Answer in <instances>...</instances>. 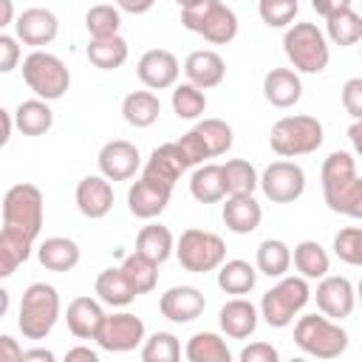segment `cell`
Here are the masks:
<instances>
[{
	"instance_id": "d590c367",
	"label": "cell",
	"mask_w": 362,
	"mask_h": 362,
	"mask_svg": "<svg viewBox=\"0 0 362 362\" xmlns=\"http://www.w3.org/2000/svg\"><path fill=\"white\" fill-rule=\"evenodd\" d=\"M325 34L334 45H354L362 40V14L354 11L351 6L325 17Z\"/></svg>"
},
{
	"instance_id": "cb8c5ba5",
	"label": "cell",
	"mask_w": 362,
	"mask_h": 362,
	"mask_svg": "<svg viewBox=\"0 0 362 362\" xmlns=\"http://www.w3.org/2000/svg\"><path fill=\"white\" fill-rule=\"evenodd\" d=\"M263 96L274 107H291L303 96V82L300 74L291 68H272L263 76Z\"/></svg>"
},
{
	"instance_id": "f1b7e54d",
	"label": "cell",
	"mask_w": 362,
	"mask_h": 362,
	"mask_svg": "<svg viewBox=\"0 0 362 362\" xmlns=\"http://www.w3.org/2000/svg\"><path fill=\"white\" fill-rule=\"evenodd\" d=\"M161 113V102L153 90H133L122 102V116L130 127H150Z\"/></svg>"
},
{
	"instance_id": "603a6c76",
	"label": "cell",
	"mask_w": 362,
	"mask_h": 362,
	"mask_svg": "<svg viewBox=\"0 0 362 362\" xmlns=\"http://www.w3.org/2000/svg\"><path fill=\"white\" fill-rule=\"evenodd\" d=\"M170 195H173V189L158 187V184H153V181H147V178H139V181L127 189V206H130V212H133L136 218L150 221V218H156V215H161V212L167 209Z\"/></svg>"
},
{
	"instance_id": "94428289",
	"label": "cell",
	"mask_w": 362,
	"mask_h": 362,
	"mask_svg": "<svg viewBox=\"0 0 362 362\" xmlns=\"http://www.w3.org/2000/svg\"><path fill=\"white\" fill-rule=\"evenodd\" d=\"M181 8H189V6H198V3H204V0H175Z\"/></svg>"
},
{
	"instance_id": "4316f807",
	"label": "cell",
	"mask_w": 362,
	"mask_h": 362,
	"mask_svg": "<svg viewBox=\"0 0 362 362\" xmlns=\"http://www.w3.org/2000/svg\"><path fill=\"white\" fill-rule=\"evenodd\" d=\"M37 257L48 272H71L79 263V243L62 235L45 238L37 249Z\"/></svg>"
},
{
	"instance_id": "3957f363",
	"label": "cell",
	"mask_w": 362,
	"mask_h": 362,
	"mask_svg": "<svg viewBox=\"0 0 362 362\" xmlns=\"http://www.w3.org/2000/svg\"><path fill=\"white\" fill-rule=\"evenodd\" d=\"M59 320V294L51 283H31L23 291L17 328L25 339H45Z\"/></svg>"
},
{
	"instance_id": "1f68e13d",
	"label": "cell",
	"mask_w": 362,
	"mask_h": 362,
	"mask_svg": "<svg viewBox=\"0 0 362 362\" xmlns=\"http://www.w3.org/2000/svg\"><path fill=\"white\" fill-rule=\"evenodd\" d=\"M291 260H294V269L305 280H322L328 274V269H331V257H328V252L317 240H300L294 246Z\"/></svg>"
},
{
	"instance_id": "7bdbcfd3",
	"label": "cell",
	"mask_w": 362,
	"mask_h": 362,
	"mask_svg": "<svg viewBox=\"0 0 362 362\" xmlns=\"http://www.w3.org/2000/svg\"><path fill=\"white\" fill-rule=\"evenodd\" d=\"M178 356H181V345H178V337L170 331H156L141 345L144 362H175Z\"/></svg>"
},
{
	"instance_id": "d6a6232c",
	"label": "cell",
	"mask_w": 362,
	"mask_h": 362,
	"mask_svg": "<svg viewBox=\"0 0 362 362\" xmlns=\"http://www.w3.org/2000/svg\"><path fill=\"white\" fill-rule=\"evenodd\" d=\"M127 40L124 37H102V40H90L88 42V59L90 65L102 68V71H116L127 62Z\"/></svg>"
},
{
	"instance_id": "74e56055",
	"label": "cell",
	"mask_w": 362,
	"mask_h": 362,
	"mask_svg": "<svg viewBox=\"0 0 362 362\" xmlns=\"http://www.w3.org/2000/svg\"><path fill=\"white\" fill-rule=\"evenodd\" d=\"M221 170L226 181V195H252L255 187H260V175L246 158H229L226 164H221Z\"/></svg>"
},
{
	"instance_id": "db71d44e",
	"label": "cell",
	"mask_w": 362,
	"mask_h": 362,
	"mask_svg": "<svg viewBox=\"0 0 362 362\" xmlns=\"http://www.w3.org/2000/svg\"><path fill=\"white\" fill-rule=\"evenodd\" d=\"M116 6L122 11H127V14H144V11H150L156 6V0H116Z\"/></svg>"
},
{
	"instance_id": "11a10c76",
	"label": "cell",
	"mask_w": 362,
	"mask_h": 362,
	"mask_svg": "<svg viewBox=\"0 0 362 362\" xmlns=\"http://www.w3.org/2000/svg\"><path fill=\"white\" fill-rule=\"evenodd\" d=\"M65 359H68V362H74V359H88V362H99V354H96V351H90V348H85V345H76V348H68Z\"/></svg>"
},
{
	"instance_id": "f907efd6",
	"label": "cell",
	"mask_w": 362,
	"mask_h": 362,
	"mask_svg": "<svg viewBox=\"0 0 362 362\" xmlns=\"http://www.w3.org/2000/svg\"><path fill=\"white\" fill-rule=\"evenodd\" d=\"M277 359H280V354L269 342H252L240 351V362H277Z\"/></svg>"
},
{
	"instance_id": "680465c9",
	"label": "cell",
	"mask_w": 362,
	"mask_h": 362,
	"mask_svg": "<svg viewBox=\"0 0 362 362\" xmlns=\"http://www.w3.org/2000/svg\"><path fill=\"white\" fill-rule=\"evenodd\" d=\"M348 139H351L356 156H362V122H354V124L348 127Z\"/></svg>"
},
{
	"instance_id": "8fae6325",
	"label": "cell",
	"mask_w": 362,
	"mask_h": 362,
	"mask_svg": "<svg viewBox=\"0 0 362 362\" xmlns=\"http://www.w3.org/2000/svg\"><path fill=\"white\" fill-rule=\"evenodd\" d=\"M96 342H99L102 351L127 354V351H133L144 342V322H141V317H136L130 311L107 314L99 334H96Z\"/></svg>"
},
{
	"instance_id": "9a60e30c",
	"label": "cell",
	"mask_w": 362,
	"mask_h": 362,
	"mask_svg": "<svg viewBox=\"0 0 362 362\" xmlns=\"http://www.w3.org/2000/svg\"><path fill=\"white\" fill-rule=\"evenodd\" d=\"M136 74L141 79L144 88L150 90H164V88H173L178 82V74H181V65L175 59L173 51L167 48H150L141 54L139 65H136Z\"/></svg>"
},
{
	"instance_id": "7a4b0ae2",
	"label": "cell",
	"mask_w": 362,
	"mask_h": 362,
	"mask_svg": "<svg viewBox=\"0 0 362 362\" xmlns=\"http://www.w3.org/2000/svg\"><path fill=\"white\" fill-rule=\"evenodd\" d=\"M42 192L34 184H14L3 195V232L17 235L28 243L37 240L42 229Z\"/></svg>"
},
{
	"instance_id": "91938a15",
	"label": "cell",
	"mask_w": 362,
	"mask_h": 362,
	"mask_svg": "<svg viewBox=\"0 0 362 362\" xmlns=\"http://www.w3.org/2000/svg\"><path fill=\"white\" fill-rule=\"evenodd\" d=\"M11 17H14L11 0H0V25H11Z\"/></svg>"
},
{
	"instance_id": "ffe728a7",
	"label": "cell",
	"mask_w": 362,
	"mask_h": 362,
	"mask_svg": "<svg viewBox=\"0 0 362 362\" xmlns=\"http://www.w3.org/2000/svg\"><path fill=\"white\" fill-rule=\"evenodd\" d=\"M105 317L107 314L102 311V300H93V297H74L65 308L68 331L79 339H96Z\"/></svg>"
},
{
	"instance_id": "44dd1931",
	"label": "cell",
	"mask_w": 362,
	"mask_h": 362,
	"mask_svg": "<svg viewBox=\"0 0 362 362\" xmlns=\"http://www.w3.org/2000/svg\"><path fill=\"white\" fill-rule=\"evenodd\" d=\"M257 320H260V311L249 300H243V297H235V300L223 303L221 311H218V325L232 339L252 337L257 331Z\"/></svg>"
},
{
	"instance_id": "816d5d0a",
	"label": "cell",
	"mask_w": 362,
	"mask_h": 362,
	"mask_svg": "<svg viewBox=\"0 0 362 362\" xmlns=\"http://www.w3.org/2000/svg\"><path fill=\"white\" fill-rule=\"evenodd\" d=\"M354 0H311V8L320 14V17H331V14H337V11H342V8H348Z\"/></svg>"
},
{
	"instance_id": "2e32d148",
	"label": "cell",
	"mask_w": 362,
	"mask_h": 362,
	"mask_svg": "<svg viewBox=\"0 0 362 362\" xmlns=\"http://www.w3.org/2000/svg\"><path fill=\"white\" fill-rule=\"evenodd\" d=\"M96 161H99V173L105 178H110V181H127L141 167L139 147L130 144V141H124V139H113V141L102 144Z\"/></svg>"
},
{
	"instance_id": "ab89813d",
	"label": "cell",
	"mask_w": 362,
	"mask_h": 362,
	"mask_svg": "<svg viewBox=\"0 0 362 362\" xmlns=\"http://www.w3.org/2000/svg\"><path fill=\"white\" fill-rule=\"evenodd\" d=\"M119 25H122V14H119V8L107 6V3L90 6L88 14H85V28H88L90 40L116 37V34H119Z\"/></svg>"
},
{
	"instance_id": "8992f818",
	"label": "cell",
	"mask_w": 362,
	"mask_h": 362,
	"mask_svg": "<svg viewBox=\"0 0 362 362\" xmlns=\"http://www.w3.org/2000/svg\"><path fill=\"white\" fill-rule=\"evenodd\" d=\"M311 300V288L308 280L300 277H280L260 300V317L269 328H286L294 322V317L305 308V303Z\"/></svg>"
},
{
	"instance_id": "ba28073f",
	"label": "cell",
	"mask_w": 362,
	"mask_h": 362,
	"mask_svg": "<svg viewBox=\"0 0 362 362\" xmlns=\"http://www.w3.org/2000/svg\"><path fill=\"white\" fill-rule=\"evenodd\" d=\"M181 23L187 31L201 34L212 45H226L238 37V14L221 0H204L198 6L181 8Z\"/></svg>"
},
{
	"instance_id": "6da1fadb",
	"label": "cell",
	"mask_w": 362,
	"mask_h": 362,
	"mask_svg": "<svg viewBox=\"0 0 362 362\" xmlns=\"http://www.w3.org/2000/svg\"><path fill=\"white\" fill-rule=\"evenodd\" d=\"M322 198L331 212L362 221V178L351 153L334 150L322 161Z\"/></svg>"
},
{
	"instance_id": "4dcf8cb0",
	"label": "cell",
	"mask_w": 362,
	"mask_h": 362,
	"mask_svg": "<svg viewBox=\"0 0 362 362\" xmlns=\"http://www.w3.org/2000/svg\"><path fill=\"white\" fill-rule=\"evenodd\" d=\"M136 252H141L144 257H150L153 263H164V260H170V255L175 252V238H173V232L167 229V226H161V223H147V226H141V232H139V238H136Z\"/></svg>"
},
{
	"instance_id": "52a82bcc",
	"label": "cell",
	"mask_w": 362,
	"mask_h": 362,
	"mask_svg": "<svg viewBox=\"0 0 362 362\" xmlns=\"http://www.w3.org/2000/svg\"><path fill=\"white\" fill-rule=\"evenodd\" d=\"M283 51H286L288 62L294 65V71H300V74H320V71H325V65L331 59L328 40L314 23L288 25L283 34Z\"/></svg>"
},
{
	"instance_id": "e0dca14e",
	"label": "cell",
	"mask_w": 362,
	"mask_h": 362,
	"mask_svg": "<svg viewBox=\"0 0 362 362\" xmlns=\"http://www.w3.org/2000/svg\"><path fill=\"white\" fill-rule=\"evenodd\" d=\"M57 34H59V20L51 8L34 6V8H25L14 20V37L25 45H34V48L48 45V42L57 40Z\"/></svg>"
},
{
	"instance_id": "bcb514c9",
	"label": "cell",
	"mask_w": 362,
	"mask_h": 362,
	"mask_svg": "<svg viewBox=\"0 0 362 362\" xmlns=\"http://www.w3.org/2000/svg\"><path fill=\"white\" fill-rule=\"evenodd\" d=\"M297 0H257L260 20L269 28H288L297 17Z\"/></svg>"
},
{
	"instance_id": "484cf974",
	"label": "cell",
	"mask_w": 362,
	"mask_h": 362,
	"mask_svg": "<svg viewBox=\"0 0 362 362\" xmlns=\"http://www.w3.org/2000/svg\"><path fill=\"white\" fill-rule=\"evenodd\" d=\"M189 192L198 204H215L226 198V181L221 164H198L189 175Z\"/></svg>"
},
{
	"instance_id": "7dc6e473",
	"label": "cell",
	"mask_w": 362,
	"mask_h": 362,
	"mask_svg": "<svg viewBox=\"0 0 362 362\" xmlns=\"http://www.w3.org/2000/svg\"><path fill=\"white\" fill-rule=\"evenodd\" d=\"M342 107L354 122H362V76H351L342 85Z\"/></svg>"
},
{
	"instance_id": "681fc988",
	"label": "cell",
	"mask_w": 362,
	"mask_h": 362,
	"mask_svg": "<svg viewBox=\"0 0 362 362\" xmlns=\"http://www.w3.org/2000/svg\"><path fill=\"white\" fill-rule=\"evenodd\" d=\"M20 40L11 34H0V74H11L20 62Z\"/></svg>"
},
{
	"instance_id": "b9f144b4",
	"label": "cell",
	"mask_w": 362,
	"mask_h": 362,
	"mask_svg": "<svg viewBox=\"0 0 362 362\" xmlns=\"http://www.w3.org/2000/svg\"><path fill=\"white\" fill-rule=\"evenodd\" d=\"M192 130L201 136V141H204L209 158L223 156V153L232 147V127H229L223 119H204V122H198Z\"/></svg>"
},
{
	"instance_id": "f35d334b",
	"label": "cell",
	"mask_w": 362,
	"mask_h": 362,
	"mask_svg": "<svg viewBox=\"0 0 362 362\" xmlns=\"http://www.w3.org/2000/svg\"><path fill=\"white\" fill-rule=\"evenodd\" d=\"M122 272H124V277L130 280V286H133L139 294L153 291L156 283H158V263H153V260L144 257L141 252L127 255L124 263H122Z\"/></svg>"
},
{
	"instance_id": "9f6ffc18",
	"label": "cell",
	"mask_w": 362,
	"mask_h": 362,
	"mask_svg": "<svg viewBox=\"0 0 362 362\" xmlns=\"http://www.w3.org/2000/svg\"><path fill=\"white\" fill-rule=\"evenodd\" d=\"M0 122H3V136H0V144H8V139H11V124H17L14 122V113L11 110H0Z\"/></svg>"
},
{
	"instance_id": "f546056e",
	"label": "cell",
	"mask_w": 362,
	"mask_h": 362,
	"mask_svg": "<svg viewBox=\"0 0 362 362\" xmlns=\"http://www.w3.org/2000/svg\"><path fill=\"white\" fill-rule=\"evenodd\" d=\"M14 122H17V130H20L23 136H42V133L51 130L54 113H51L48 102L37 96V99H25V102L17 105Z\"/></svg>"
},
{
	"instance_id": "836d02e7",
	"label": "cell",
	"mask_w": 362,
	"mask_h": 362,
	"mask_svg": "<svg viewBox=\"0 0 362 362\" xmlns=\"http://www.w3.org/2000/svg\"><path fill=\"white\" fill-rule=\"evenodd\" d=\"M257 283V269L246 260H223L218 266V286L226 291V294H249Z\"/></svg>"
},
{
	"instance_id": "5b68a950",
	"label": "cell",
	"mask_w": 362,
	"mask_h": 362,
	"mask_svg": "<svg viewBox=\"0 0 362 362\" xmlns=\"http://www.w3.org/2000/svg\"><path fill=\"white\" fill-rule=\"evenodd\" d=\"M322 124L317 116H283L272 124L269 133V144L277 156L283 158H297V156H308L322 144Z\"/></svg>"
},
{
	"instance_id": "277c9868",
	"label": "cell",
	"mask_w": 362,
	"mask_h": 362,
	"mask_svg": "<svg viewBox=\"0 0 362 362\" xmlns=\"http://www.w3.org/2000/svg\"><path fill=\"white\" fill-rule=\"evenodd\" d=\"M294 342L308 356L337 359L348 348V334L339 325V320H331L325 314H305L294 325Z\"/></svg>"
},
{
	"instance_id": "30bf717a",
	"label": "cell",
	"mask_w": 362,
	"mask_h": 362,
	"mask_svg": "<svg viewBox=\"0 0 362 362\" xmlns=\"http://www.w3.org/2000/svg\"><path fill=\"white\" fill-rule=\"evenodd\" d=\"M178 263L192 274L215 272L226 260V246L215 232L206 229H184L175 243Z\"/></svg>"
},
{
	"instance_id": "ac0fdd59",
	"label": "cell",
	"mask_w": 362,
	"mask_h": 362,
	"mask_svg": "<svg viewBox=\"0 0 362 362\" xmlns=\"http://www.w3.org/2000/svg\"><path fill=\"white\" fill-rule=\"evenodd\" d=\"M158 308H161V317H167L170 322H192L204 314L206 297L195 286H173L161 294Z\"/></svg>"
},
{
	"instance_id": "c3c4849f",
	"label": "cell",
	"mask_w": 362,
	"mask_h": 362,
	"mask_svg": "<svg viewBox=\"0 0 362 362\" xmlns=\"http://www.w3.org/2000/svg\"><path fill=\"white\" fill-rule=\"evenodd\" d=\"M178 144H181V150H184L189 167H198V164H204V158H209V153H206V147H204V141H201V136H198L195 130H187V133L178 139Z\"/></svg>"
},
{
	"instance_id": "4fadbf2b",
	"label": "cell",
	"mask_w": 362,
	"mask_h": 362,
	"mask_svg": "<svg viewBox=\"0 0 362 362\" xmlns=\"http://www.w3.org/2000/svg\"><path fill=\"white\" fill-rule=\"evenodd\" d=\"M184 170H189V161H187L181 144L170 141V144H161V147H156L150 153V158H147V164L141 170V178H147V181H153L158 187L173 189Z\"/></svg>"
},
{
	"instance_id": "7c38bea8",
	"label": "cell",
	"mask_w": 362,
	"mask_h": 362,
	"mask_svg": "<svg viewBox=\"0 0 362 362\" xmlns=\"http://www.w3.org/2000/svg\"><path fill=\"white\" fill-rule=\"evenodd\" d=\"M260 189L272 204H291L305 189V173L294 161H272L260 175Z\"/></svg>"
},
{
	"instance_id": "f6af8a7d",
	"label": "cell",
	"mask_w": 362,
	"mask_h": 362,
	"mask_svg": "<svg viewBox=\"0 0 362 362\" xmlns=\"http://www.w3.org/2000/svg\"><path fill=\"white\" fill-rule=\"evenodd\" d=\"M334 255L348 263L362 269V226H345L334 235Z\"/></svg>"
},
{
	"instance_id": "d6986e66",
	"label": "cell",
	"mask_w": 362,
	"mask_h": 362,
	"mask_svg": "<svg viewBox=\"0 0 362 362\" xmlns=\"http://www.w3.org/2000/svg\"><path fill=\"white\" fill-rule=\"evenodd\" d=\"M76 209L85 218H90V221L105 218L113 209V187H110V178H105L102 173L99 175H85L76 184Z\"/></svg>"
},
{
	"instance_id": "83f0119b",
	"label": "cell",
	"mask_w": 362,
	"mask_h": 362,
	"mask_svg": "<svg viewBox=\"0 0 362 362\" xmlns=\"http://www.w3.org/2000/svg\"><path fill=\"white\" fill-rule=\"evenodd\" d=\"M96 297L105 303V305H113V308H124L130 305L139 291L130 286V280L124 277L122 266L119 269H105L99 277H96Z\"/></svg>"
},
{
	"instance_id": "6125c7cd",
	"label": "cell",
	"mask_w": 362,
	"mask_h": 362,
	"mask_svg": "<svg viewBox=\"0 0 362 362\" xmlns=\"http://www.w3.org/2000/svg\"><path fill=\"white\" fill-rule=\"evenodd\" d=\"M356 300H359V305H362V280L356 283Z\"/></svg>"
},
{
	"instance_id": "ee69618b",
	"label": "cell",
	"mask_w": 362,
	"mask_h": 362,
	"mask_svg": "<svg viewBox=\"0 0 362 362\" xmlns=\"http://www.w3.org/2000/svg\"><path fill=\"white\" fill-rule=\"evenodd\" d=\"M31 246H34V243H28V240H23V238H17V235L0 232V274H3V277H11L14 269L28 260Z\"/></svg>"
},
{
	"instance_id": "be15d7a7",
	"label": "cell",
	"mask_w": 362,
	"mask_h": 362,
	"mask_svg": "<svg viewBox=\"0 0 362 362\" xmlns=\"http://www.w3.org/2000/svg\"><path fill=\"white\" fill-rule=\"evenodd\" d=\"M359 3H362V0H359Z\"/></svg>"
},
{
	"instance_id": "9c48e42d",
	"label": "cell",
	"mask_w": 362,
	"mask_h": 362,
	"mask_svg": "<svg viewBox=\"0 0 362 362\" xmlns=\"http://www.w3.org/2000/svg\"><path fill=\"white\" fill-rule=\"evenodd\" d=\"M23 79L45 102L62 99L65 90L71 88V71L65 68V62L48 51H40V48L23 59Z\"/></svg>"
},
{
	"instance_id": "e575fe53",
	"label": "cell",
	"mask_w": 362,
	"mask_h": 362,
	"mask_svg": "<svg viewBox=\"0 0 362 362\" xmlns=\"http://www.w3.org/2000/svg\"><path fill=\"white\" fill-rule=\"evenodd\" d=\"M255 266H257V272L266 274V277H283V274L291 269V249H288V243H283V240H277V238H266V240L257 246Z\"/></svg>"
},
{
	"instance_id": "60d3db41",
	"label": "cell",
	"mask_w": 362,
	"mask_h": 362,
	"mask_svg": "<svg viewBox=\"0 0 362 362\" xmlns=\"http://www.w3.org/2000/svg\"><path fill=\"white\" fill-rule=\"evenodd\" d=\"M173 110H175L178 119L192 122V119L204 116V110H206V93L198 85H192V82L175 85V90H173Z\"/></svg>"
},
{
	"instance_id": "6f0895ef",
	"label": "cell",
	"mask_w": 362,
	"mask_h": 362,
	"mask_svg": "<svg viewBox=\"0 0 362 362\" xmlns=\"http://www.w3.org/2000/svg\"><path fill=\"white\" fill-rule=\"evenodd\" d=\"M31 359H42V362H54V354L48 348H31V351H23V362H31Z\"/></svg>"
},
{
	"instance_id": "f5cc1de1",
	"label": "cell",
	"mask_w": 362,
	"mask_h": 362,
	"mask_svg": "<svg viewBox=\"0 0 362 362\" xmlns=\"http://www.w3.org/2000/svg\"><path fill=\"white\" fill-rule=\"evenodd\" d=\"M17 359H23V348L8 334H3L0 337V362H17Z\"/></svg>"
},
{
	"instance_id": "8d00e7d4",
	"label": "cell",
	"mask_w": 362,
	"mask_h": 362,
	"mask_svg": "<svg viewBox=\"0 0 362 362\" xmlns=\"http://www.w3.org/2000/svg\"><path fill=\"white\" fill-rule=\"evenodd\" d=\"M184 354H187L189 362H229V359H232L226 342H223L218 334H212V331H198V334H192Z\"/></svg>"
},
{
	"instance_id": "d4e9b609",
	"label": "cell",
	"mask_w": 362,
	"mask_h": 362,
	"mask_svg": "<svg viewBox=\"0 0 362 362\" xmlns=\"http://www.w3.org/2000/svg\"><path fill=\"white\" fill-rule=\"evenodd\" d=\"M263 209L255 201V195H226L223 204V223L235 235H249L260 226Z\"/></svg>"
},
{
	"instance_id": "7402d4cb",
	"label": "cell",
	"mask_w": 362,
	"mask_h": 362,
	"mask_svg": "<svg viewBox=\"0 0 362 362\" xmlns=\"http://www.w3.org/2000/svg\"><path fill=\"white\" fill-rule=\"evenodd\" d=\"M184 74L192 85H198L201 90L206 88H215L223 82L226 76V62L218 51H209V48H201V51H192L184 62Z\"/></svg>"
},
{
	"instance_id": "5bb4252c",
	"label": "cell",
	"mask_w": 362,
	"mask_h": 362,
	"mask_svg": "<svg viewBox=\"0 0 362 362\" xmlns=\"http://www.w3.org/2000/svg\"><path fill=\"white\" fill-rule=\"evenodd\" d=\"M314 300H317V308L331 317V320H345L351 317L354 305H356V288L348 277H337V274H325L320 283H317V291H314Z\"/></svg>"
}]
</instances>
